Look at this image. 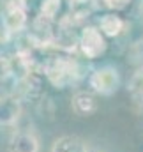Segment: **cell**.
Returning a JSON list of instances; mask_svg holds the SVG:
<instances>
[{
    "mask_svg": "<svg viewBox=\"0 0 143 152\" xmlns=\"http://www.w3.org/2000/svg\"><path fill=\"white\" fill-rule=\"evenodd\" d=\"M90 85L94 87L96 92L99 94H111L117 90L118 87V75L117 71L109 69V67H104V69H99L96 71L92 78H90Z\"/></svg>",
    "mask_w": 143,
    "mask_h": 152,
    "instance_id": "1",
    "label": "cell"
},
{
    "mask_svg": "<svg viewBox=\"0 0 143 152\" xmlns=\"http://www.w3.org/2000/svg\"><path fill=\"white\" fill-rule=\"evenodd\" d=\"M39 138L32 131H16L9 140L11 152H39Z\"/></svg>",
    "mask_w": 143,
    "mask_h": 152,
    "instance_id": "2",
    "label": "cell"
},
{
    "mask_svg": "<svg viewBox=\"0 0 143 152\" xmlns=\"http://www.w3.org/2000/svg\"><path fill=\"white\" fill-rule=\"evenodd\" d=\"M81 48L83 53L90 58H96L97 55H101L104 51V41L97 34L96 28H87L83 37H81Z\"/></svg>",
    "mask_w": 143,
    "mask_h": 152,
    "instance_id": "3",
    "label": "cell"
},
{
    "mask_svg": "<svg viewBox=\"0 0 143 152\" xmlns=\"http://www.w3.org/2000/svg\"><path fill=\"white\" fill-rule=\"evenodd\" d=\"M21 106L14 97H0V126H12L20 118Z\"/></svg>",
    "mask_w": 143,
    "mask_h": 152,
    "instance_id": "4",
    "label": "cell"
},
{
    "mask_svg": "<svg viewBox=\"0 0 143 152\" xmlns=\"http://www.w3.org/2000/svg\"><path fill=\"white\" fill-rule=\"evenodd\" d=\"M48 76H50V80H51L55 85L64 87L67 81H71L72 76H74V64L66 62V60H58V62H55L53 66H50Z\"/></svg>",
    "mask_w": 143,
    "mask_h": 152,
    "instance_id": "5",
    "label": "cell"
},
{
    "mask_svg": "<svg viewBox=\"0 0 143 152\" xmlns=\"http://www.w3.org/2000/svg\"><path fill=\"white\" fill-rule=\"evenodd\" d=\"M51 152H88V145L78 136H62L55 140Z\"/></svg>",
    "mask_w": 143,
    "mask_h": 152,
    "instance_id": "6",
    "label": "cell"
},
{
    "mask_svg": "<svg viewBox=\"0 0 143 152\" xmlns=\"http://www.w3.org/2000/svg\"><path fill=\"white\" fill-rule=\"evenodd\" d=\"M97 108L96 104V99L90 96V94H85V92H80L72 97V110L81 117H87V115L94 113Z\"/></svg>",
    "mask_w": 143,
    "mask_h": 152,
    "instance_id": "7",
    "label": "cell"
},
{
    "mask_svg": "<svg viewBox=\"0 0 143 152\" xmlns=\"http://www.w3.org/2000/svg\"><path fill=\"white\" fill-rule=\"evenodd\" d=\"M23 23H25V16H23L21 9H20V7H12V9L7 12V16H5V25H7L9 32L20 30V28L23 27Z\"/></svg>",
    "mask_w": 143,
    "mask_h": 152,
    "instance_id": "8",
    "label": "cell"
},
{
    "mask_svg": "<svg viewBox=\"0 0 143 152\" xmlns=\"http://www.w3.org/2000/svg\"><path fill=\"white\" fill-rule=\"evenodd\" d=\"M101 27H103V30L106 32L108 36H117L122 30V21L118 18H115V16H106L101 21Z\"/></svg>",
    "mask_w": 143,
    "mask_h": 152,
    "instance_id": "9",
    "label": "cell"
},
{
    "mask_svg": "<svg viewBox=\"0 0 143 152\" xmlns=\"http://www.w3.org/2000/svg\"><path fill=\"white\" fill-rule=\"evenodd\" d=\"M57 9H58V2H57V0H48V2L42 5V14L48 16V18H51Z\"/></svg>",
    "mask_w": 143,
    "mask_h": 152,
    "instance_id": "10",
    "label": "cell"
},
{
    "mask_svg": "<svg viewBox=\"0 0 143 152\" xmlns=\"http://www.w3.org/2000/svg\"><path fill=\"white\" fill-rule=\"evenodd\" d=\"M9 73H11V64H9L5 58H0V80L5 78Z\"/></svg>",
    "mask_w": 143,
    "mask_h": 152,
    "instance_id": "11",
    "label": "cell"
},
{
    "mask_svg": "<svg viewBox=\"0 0 143 152\" xmlns=\"http://www.w3.org/2000/svg\"><path fill=\"white\" fill-rule=\"evenodd\" d=\"M88 152H103L101 149H94V147H88Z\"/></svg>",
    "mask_w": 143,
    "mask_h": 152,
    "instance_id": "12",
    "label": "cell"
}]
</instances>
